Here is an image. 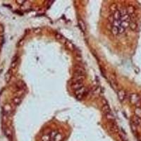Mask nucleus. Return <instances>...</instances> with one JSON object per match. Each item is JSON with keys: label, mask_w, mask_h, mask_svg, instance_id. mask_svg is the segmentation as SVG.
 Listing matches in <instances>:
<instances>
[{"label": "nucleus", "mask_w": 141, "mask_h": 141, "mask_svg": "<svg viewBox=\"0 0 141 141\" xmlns=\"http://www.w3.org/2000/svg\"><path fill=\"white\" fill-rule=\"evenodd\" d=\"M85 79V76H80V75H75L74 76L72 79V83L74 82H83V80Z\"/></svg>", "instance_id": "obj_3"}, {"label": "nucleus", "mask_w": 141, "mask_h": 141, "mask_svg": "<svg viewBox=\"0 0 141 141\" xmlns=\"http://www.w3.org/2000/svg\"><path fill=\"white\" fill-rule=\"evenodd\" d=\"M140 141H141V140H140Z\"/></svg>", "instance_id": "obj_38"}, {"label": "nucleus", "mask_w": 141, "mask_h": 141, "mask_svg": "<svg viewBox=\"0 0 141 141\" xmlns=\"http://www.w3.org/2000/svg\"><path fill=\"white\" fill-rule=\"evenodd\" d=\"M111 31H112V33L114 35H117L119 34V28H118V27L112 26V29H111Z\"/></svg>", "instance_id": "obj_23"}, {"label": "nucleus", "mask_w": 141, "mask_h": 141, "mask_svg": "<svg viewBox=\"0 0 141 141\" xmlns=\"http://www.w3.org/2000/svg\"><path fill=\"white\" fill-rule=\"evenodd\" d=\"M16 2L18 3V4H21V5H22V4H25V2H26V1H23V0H17V1H16Z\"/></svg>", "instance_id": "obj_34"}, {"label": "nucleus", "mask_w": 141, "mask_h": 141, "mask_svg": "<svg viewBox=\"0 0 141 141\" xmlns=\"http://www.w3.org/2000/svg\"><path fill=\"white\" fill-rule=\"evenodd\" d=\"M110 82H111V84L113 85V87L114 88H117L118 87V83L117 81L116 80V78L114 76H110Z\"/></svg>", "instance_id": "obj_11"}, {"label": "nucleus", "mask_w": 141, "mask_h": 141, "mask_svg": "<svg viewBox=\"0 0 141 141\" xmlns=\"http://www.w3.org/2000/svg\"><path fill=\"white\" fill-rule=\"evenodd\" d=\"M134 113H135L136 116L141 118V107H136L135 111H134Z\"/></svg>", "instance_id": "obj_19"}, {"label": "nucleus", "mask_w": 141, "mask_h": 141, "mask_svg": "<svg viewBox=\"0 0 141 141\" xmlns=\"http://www.w3.org/2000/svg\"><path fill=\"white\" fill-rule=\"evenodd\" d=\"M16 88H18L19 89H22L23 87L24 86V82H23V81H21V80L18 81V82H16Z\"/></svg>", "instance_id": "obj_25"}, {"label": "nucleus", "mask_w": 141, "mask_h": 141, "mask_svg": "<svg viewBox=\"0 0 141 141\" xmlns=\"http://www.w3.org/2000/svg\"><path fill=\"white\" fill-rule=\"evenodd\" d=\"M136 107H141V99H140V101L136 104Z\"/></svg>", "instance_id": "obj_35"}, {"label": "nucleus", "mask_w": 141, "mask_h": 141, "mask_svg": "<svg viewBox=\"0 0 141 141\" xmlns=\"http://www.w3.org/2000/svg\"><path fill=\"white\" fill-rule=\"evenodd\" d=\"M140 99L141 97L137 93L130 94V97H129V100H130V103L132 104H134V105H136L140 101Z\"/></svg>", "instance_id": "obj_1"}, {"label": "nucleus", "mask_w": 141, "mask_h": 141, "mask_svg": "<svg viewBox=\"0 0 141 141\" xmlns=\"http://www.w3.org/2000/svg\"><path fill=\"white\" fill-rule=\"evenodd\" d=\"M110 10L112 12H116V11H117V4H115V3L112 4L111 6H110Z\"/></svg>", "instance_id": "obj_22"}, {"label": "nucleus", "mask_w": 141, "mask_h": 141, "mask_svg": "<svg viewBox=\"0 0 141 141\" xmlns=\"http://www.w3.org/2000/svg\"><path fill=\"white\" fill-rule=\"evenodd\" d=\"M130 20V16H129L128 14H126V15H124V16H121V21L129 22Z\"/></svg>", "instance_id": "obj_21"}, {"label": "nucleus", "mask_w": 141, "mask_h": 141, "mask_svg": "<svg viewBox=\"0 0 141 141\" xmlns=\"http://www.w3.org/2000/svg\"><path fill=\"white\" fill-rule=\"evenodd\" d=\"M65 44H66L67 47L69 48V49H71V50H73V49H74V46H73V45L71 43H69V42L67 41V42L65 43Z\"/></svg>", "instance_id": "obj_26"}, {"label": "nucleus", "mask_w": 141, "mask_h": 141, "mask_svg": "<svg viewBox=\"0 0 141 141\" xmlns=\"http://www.w3.org/2000/svg\"><path fill=\"white\" fill-rule=\"evenodd\" d=\"M57 133H57V131H56V130H53V131H52L50 134H49V136H50L51 138L53 139L55 137V136H56Z\"/></svg>", "instance_id": "obj_29"}, {"label": "nucleus", "mask_w": 141, "mask_h": 141, "mask_svg": "<svg viewBox=\"0 0 141 141\" xmlns=\"http://www.w3.org/2000/svg\"><path fill=\"white\" fill-rule=\"evenodd\" d=\"M108 20H109V21L110 23L113 24V23H114L115 21L114 18V15H113V14H111V15L108 17Z\"/></svg>", "instance_id": "obj_28"}, {"label": "nucleus", "mask_w": 141, "mask_h": 141, "mask_svg": "<svg viewBox=\"0 0 141 141\" xmlns=\"http://www.w3.org/2000/svg\"><path fill=\"white\" fill-rule=\"evenodd\" d=\"M110 130L113 133H118L119 132V128H118V126H117V124L115 123V122H112L110 123Z\"/></svg>", "instance_id": "obj_8"}, {"label": "nucleus", "mask_w": 141, "mask_h": 141, "mask_svg": "<svg viewBox=\"0 0 141 141\" xmlns=\"http://www.w3.org/2000/svg\"><path fill=\"white\" fill-rule=\"evenodd\" d=\"M21 101L22 99L20 97H14L13 99V102L16 105H19V104L21 103Z\"/></svg>", "instance_id": "obj_15"}, {"label": "nucleus", "mask_w": 141, "mask_h": 141, "mask_svg": "<svg viewBox=\"0 0 141 141\" xmlns=\"http://www.w3.org/2000/svg\"><path fill=\"white\" fill-rule=\"evenodd\" d=\"M129 28H130V30H132L134 31V30H136V29H137L138 25H137V23L135 21H131L129 23Z\"/></svg>", "instance_id": "obj_14"}, {"label": "nucleus", "mask_w": 141, "mask_h": 141, "mask_svg": "<svg viewBox=\"0 0 141 141\" xmlns=\"http://www.w3.org/2000/svg\"><path fill=\"white\" fill-rule=\"evenodd\" d=\"M17 64H18V61H12V62H11V69H14V68H16V66H17Z\"/></svg>", "instance_id": "obj_30"}, {"label": "nucleus", "mask_w": 141, "mask_h": 141, "mask_svg": "<svg viewBox=\"0 0 141 141\" xmlns=\"http://www.w3.org/2000/svg\"><path fill=\"white\" fill-rule=\"evenodd\" d=\"M75 75H80V76H85V69L81 67L77 66L75 67Z\"/></svg>", "instance_id": "obj_4"}, {"label": "nucleus", "mask_w": 141, "mask_h": 141, "mask_svg": "<svg viewBox=\"0 0 141 141\" xmlns=\"http://www.w3.org/2000/svg\"><path fill=\"white\" fill-rule=\"evenodd\" d=\"M55 37H56V39H58V40H63V38H64V37H63V36H62L61 34H59V33H57V32H56V34H55Z\"/></svg>", "instance_id": "obj_31"}, {"label": "nucleus", "mask_w": 141, "mask_h": 141, "mask_svg": "<svg viewBox=\"0 0 141 141\" xmlns=\"http://www.w3.org/2000/svg\"><path fill=\"white\" fill-rule=\"evenodd\" d=\"M86 93V89H85V87H82L79 90L76 91V98L78 99H81L84 97V95Z\"/></svg>", "instance_id": "obj_2"}, {"label": "nucleus", "mask_w": 141, "mask_h": 141, "mask_svg": "<svg viewBox=\"0 0 141 141\" xmlns=\"http://www.w3.org/2000/svg\"><path fill=\"white\" fill-rule=\"evenodd\" d=\"M106 118L107 119L109 120V121H110L111 122H114L115 121V119L114 117V116L111 114V113H109V114H106Z\"/></svg>", "instance_id": "obj_18"}, {"label": "nucleus", "mask_w": 141, "mask_h": 141, "mask_svg": "<svg viewBox=\"0 0 141 141\" xmlns=\"http://www.w3.org/2000/svg\"><path fill=\"white\" fill-rule=\"evenodd\" d=\"M82 87H84V85H83V82H74V83H72L71 88L72 89H73L75 90L76 91L78 90H79Z\"/></svg>", "instance_id": "obj_6"}, {"label": "nucleus", "mask_w": 141, "mask_h": 141, "mask_svg": "<svg viewBox=\"0 0 141 141\" xmlns=\"http://www.w3.org/2000/svg\"><path fill=\"white\" fill-rule=\"evenodd\" d=\"M132 123L133 124H135L136 126L140 127L141 126V118L137 117L136 115H134L132 117Z\"/></svg>", "instance_id": "obj_5"}, {"label": "nucleus", "mask_w": 141, "mask_h": 141, "mask_svg": "<svg viewBox=\"0 0 141 141\" xmlns=\"http://www.w3.org/2000/svg\"><path fill=\"white\" fill-rule=\"evenodd\" d=\"M126 11H127V13H128L129 16H131V15H133L135 13V11H136V9L134 8V6H133L129 5L126 9Z\"/></svg>", "instance_id": "obj_9"}, {"label": "nucleus", "mask_w": 141, "mask_h": 141, "mask_svg": "<svg viewBox=\"0 0 141 141\" xmlns=\"http://www.w3.org/2000/svg\"><path fill=\"white\" fill-rule=\"evenodd\" d=\"M42 141H53V139L51 138L50 136L47 134V135H45L42 137Z\"/></svg>", "instance_id": "obj_20"}, {"label": "nucleus", "mask_w": 141, "mask_h": 141, "mask_svg": "<svg viewBox=\"0 0 141 141\" xmlns=\"http://www.w3.org/2000/svg\"><path fill=\"white\" fill-rule=\"evenodd\" d=\"M11 76H12V71L11 70H9L5 74V80L6 82H9L11 79Z\"/></svg>", "instance_id": "obj_12"}, {"label": "nucleus", "mask_w": 141, "mask_h": 141, "mask_svg": "<svg viewBox=\"0 0 141 141\" xmlns=\"http://www.w3.org/2000/svg\"><path fill=\"white\" fill-rule=\"evenodd\" d=\"M118 28H119V33H120V34H122V33H123L124 31H125V29H124L123 27L121 26L118 27Z\"/></svg>", "instance_id": "obj_32"}, {"label": "nucleus", "mask_w": 141, "mask_h": 141, "mask_svg": "<svg viewBox=\"0 0 141 141\" xmlns=\"http://www.w3.org/2000/svg\"><path fill=\"white\" fill-rule=\"evenodd\" d=\"M40 31V28H37V29H35V32H36V33H37V32H39Z\"/></svg>", "instance_id": "obj_37"}, {"label": "nucleus", "mask_w": 141, "mask_h": 141, "mask_svg": "<svg viewBox=\"0 0 141 141\" xmlns=\"http://www.w3.org/2000/svg\"><path fill=\"white\" fill-rule=\"evenodd\" d=\"M5 135L6 136L9 138H11V137H12V133H11V131L10 129H9V128H6L5 130Z\"/></svg>", "instance_id": "obj_24"}, {"label": "nucleus", "mask_w": 141, "mask_h": 141, "mask_svg": "<svg viewBox=\"0 0 141 141\" xmlns=\"http://www.w3.org/2000/svg\"><path fill=\"white\" fill-rule=\"evenodd\" d=\"M102 103H103V104H104V105H106V104H108V103H107V101H106L105 99H102Z\"/></svg>", "instance_id": "obj_36"}, {"label": "nucleus", "mask_w": 141, "mask_h": 141, "mask_svg": "<svg viewBox=\"0 0 141 141\" xmlns=\"http://www.w3.org/2000/svg\"><path fill=\"white\" fill-rule=\"evenodd\" d=\"M78 25H79V27H80V30H82V32H85V31H86V26H85L84 21H83L82 20H81V19H80V20L78 21Z\"/></svg>", "instance_id": "obj_10"}, {"label": "nucleus", "mask_w": 141, "mask_h": 141, "mask_svg": "<svg viewBox=\"0 0 141 141\" xmlns=\"http://www.w3.org/2000/svg\"><path fill=\"white\" fill-rule=\"evenodd\" d=\"M113 15H114V18L115 21H119V20H121V14L120 11H118L117 10L116 12H114V13Z\"/></svg>", "instance_id": "obj_13"}, {"label": "nucleus", "mask_w": 141, "mask_h": 141, "mask_svg": "<svg viewBox=\"0 0 141 141\" xmlns=\"http://www.w3.org/2000/svg\"><path fill=\"white\" fill-rule=\"evenodd\" d=\"M63 140V136L61 133H57L53 138V141H61Z\"/></svg>", "instance_id": "obj_17"}, {"label": "nucleus", "mask_w": 141, "mask_h": 141, "mask_svg": "<svg viewBox=\"0 0 141 141\" xmlns=\"http://www.w3.org/2000/svg\"><path fill=\"white\" fill-rule=\"evenodd\" d=\"M102 112H104L105 114L110 113V108H109V106L108 104H106V105H103V106H102Z\"/></svg>", "instance_id": "obj_16"}, {"label": "nucleus", "mask_w": 141, "mask_h": 141, "mask_svg": "<svg viewBox=\"0 0 141 141\" xmlns=\"http://www.w3.org/2000/svg\"><path fill=\"white\" fill-rule=\"evenodd\" d=\"M131 128H132V130H133V132H136V129H137V126L132 123H131Z\"/></svg>", "instance_id": "obj_33"}, {"label": "nucleus", "mask_w": 141, "mask_h": 141, "mask_svg": "<svg viewBox=\"0 0 141 141\" xmlns=\"http://www.w3.org/2000/svg\"><path fill=\"white\" fill-rule=\"evenodd\" d=\"M129 23H130L128 21H121V26L123 27L124 29H126L128 27H129Z\"/></svg>", "instance_id": "obj_27"}, {"label": "nucleus", "mask_w": 141, "mask_h": 141, "mask_svg": "<svg viewBox=\"0 0 141 141\" xmlns=\"http://www.w3.org/2000/svg\"><path fill=\"white\" fill-rule=\"evenodd\" d=\"M118 98L121 102H123L125 99L126 97V91L124 90H120L118 91Z\"/></svg>", "instance_id": "obj_7"}]
</instances>
